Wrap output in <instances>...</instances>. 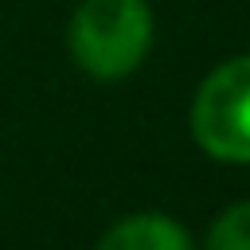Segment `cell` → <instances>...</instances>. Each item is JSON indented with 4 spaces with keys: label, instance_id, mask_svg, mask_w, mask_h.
<instances>
[{
    "label": "cell",
    "instance_id": "cell-1",
    "mask_svg": "<svg viewBox=\"0 0 250 250\" xmlns=\"http://www.w3.org/2000/svg\"><path fill=\"white\" fill-rule=\"evenodd\" d=\"M66 39L86 74L105 82L125 78L152 47V12L145 0H82Z\"/></svg>",
    "mask_w": 250,
    "mask_h": 250
},
{
    "label": "cell",
    "instance_id": "cell-2",
    "mask_svg": "<svg viewBox=\"0 0 250 250\" xmlns=\"http://www.w3.org/2000/svg\"><path fill=\"white\" fill-rule=\"evenodd\" d=\"M199 148L227 164H250V55L219 62L191 102Z\"/></svg>",
    "mask_w": 250,
    "mask_h": 250
},
{
    "label": "cell",
    "instance_id": "cell-3",
    "mask_svg": "<svg viewBox=\"0 0 250 250\" xmlns=\"http://www.w3.org/2000/svg\"><path fill=\"white\" fill-rule=\"evenodd\" d=\"M98 250H195V246L176 219L160 211H141V215H125L121 223H113L102 234Z\"/></svg>",
    "mask_w": 250,
    "mask_h": 250
},
{
    "label": "cell",
    "instance_id": "cell-4",
    "mask_svg": "<svg viewBox=\"0 0 250 250\" xmlns=\"http://www.w3.org/2000/svg\"><path fill=\"white\" fill-rule=\"evenodd\" d=\"M207 250H250V199L230 203L207 230Z\"/></svg>",
    "mask_w": 250,
    "mask_h": 250
}]
</instances>
